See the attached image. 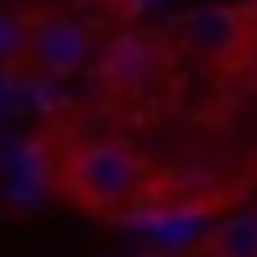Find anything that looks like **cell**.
Segmentation results:
<instances>
[{"mask_svg":"<svg viewBox=\"0 0 257 257\" xmlns=\"http://www.w3.org/2000/svg\"><path fill=\"white\" fill-rule=\"evenodd\" d=\"M205 257H257V205L215 220L205 236Z\"/></svg>","mask_w":257,"mask_h":257,"instance_id":"5b68a950","label":"cell"},{"mask_svg":"<svg viewBox=\"0 0 257 257\" xmlns=\"http://www.w3.org/2000/svg\"><path fill=\"white\" fill-rule=\"evenodd\" d=\"M252 11H257V0H252Z\"/></svg>","mask_w":257,"mask_h":257,"instance_id":"ba28073f","label":"cell"},{"mask_svg":"<svg viewBox=\"0 0 257 257\" xmlns=\"http://www.w3.org/2000/svg\"><path fill=\"white\" fill-rule=\"evenodd\" d=\"M53 189L95 220H132L158 194V168L121 142H79L58 153Z\"/></svg>","mask_w":257,"mask_h":257,"instance_id":"6da1fadb","label":"cell"},{"mask_svg":"<svg viewBox=\"0 0 257 257\" xmlns=\"http://www.w3.org/2000/svg\"><path fill=\"white\" fill-rule=\"evenodd\" d=\"M21 42H27V21L0 16V63H21Z\"/></svg>","mask_w":257,"mask_h":257,"instance_id":"8992f818","label":"cell"},{"mask_svg":"<svg viewBox=\"0 0 257 257\" xmlns=\"http://www.w3.org/2000/svg\"><path fill=\"white\" fill-rule=\"evenodd\" d=\"M21 63L48 74V79L84 74V68L95 63V37H89V27H79L74 16H37V21H27Z\"/></svg>","mask_w":257,"mask_h":257,"instance_id":"277c9868","label":"cell"},{"mask_svg":"<svg viewBox=\"0 0 257 257\" xmlns=\"http://www.w3.org/2000/svg\"><path fill=\"white\" fill-rule=\"evenodd\" d=\"M173 68V37L153 27H126L115 32L110 42L95 53V79L105 95H121V100H142L168 79Z\"/></svg>","mask_w":257,"mask_h":257,"instance_id":"3957f363","label":"cell"},{"mask_svg":"<svg viewBox=\"0 0 257 257\" xmlns=\"http://www.w3.org/2000/svg\"><path fill=\"white\" fill-rule=\"evenodd\" d=\"M153 6H158V0H105V11H110V16H121V21H142Z\"/></svg>","mask_w":257,"mask_h":257,"instance_id":"52a82bcc","label":"cell"},{"mask_svg":"<svg viewBox=\"0 0 257 257\" xmlns=\"http://www.w3.org/2000/svg\"><path fill=\"white\" fill-rule=\"evenodd\" d=\"M168 37L200 68L236 74L257 58V11L252 6H194L184 16H173Z\"/></svg>","mask_w":257,"mask_h":257,"instance_id":"7a4b0ae2","label":"cell"}]
</instances>
